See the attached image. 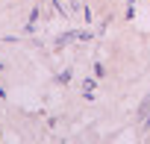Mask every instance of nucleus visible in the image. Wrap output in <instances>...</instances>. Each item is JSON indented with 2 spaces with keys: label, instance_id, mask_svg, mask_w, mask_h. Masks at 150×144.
<instances>
[{
  "label": "nucleus",
  "instance_id": "obj_1",
  "mask_svg": "<svg viewBox=\"0 0 150 144\" xmlns=\"http://www.w3.org/2000/svg\"><path fill=\"white\" fill-rule=\"evenodd\" d=\"M56 83H71V71H62V74L56 77Z\"/></svg>",
  "mask_w": 150,
  "mask_h": 144
}]
</instances>
